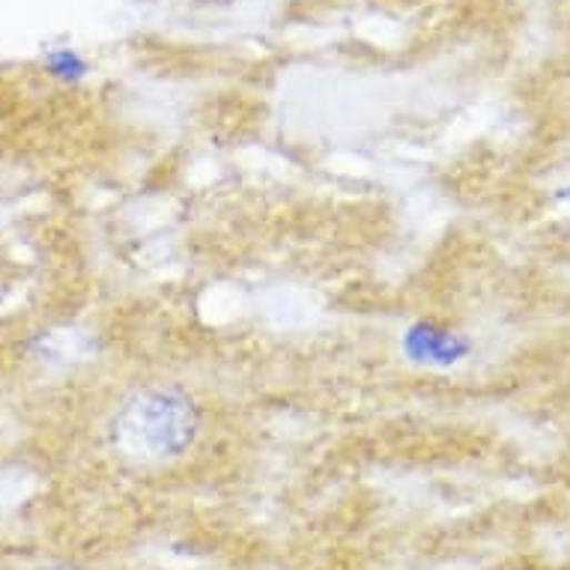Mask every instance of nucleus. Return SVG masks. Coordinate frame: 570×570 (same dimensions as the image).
<instances>
[{
    "label": "nucleus",
    "mask_w": 570,
    "mask_h": 570,
    "mask_svg": "<svg viewBox=\"0 0 570 570\" xmlns=\"http://www.w3.org/2000/svg\"><path fill=\"white\" fill-rule=\"evenodd\" d=\"M203 430V409L180 382H150L126 394L111 419V439L123 454L164 463L189 454Z\"/></svg>",
    "instance_id": "nucleus-1"
},
{
    "label": "nucleus",
    "mask_w": 570,
    "mask_h": 570,
    "mask_svg": "<svg viewBox=\"0 0 570 570\" xmlns=\"http://www.w3.org/2000/svg\"><path fill=\"white\" fill-rule=\"evenodd\" d=\"M400 352L421 368H454L472 352V341L433 320H419L400 338Z\"/></svg>",
    "instance_id": "nucleus-2"
},
{
    "label": "nucleus",
    "mask_w": 570,
    "mask_h": 570,
    "mask_svg": "<svg viewBox=\"0 0 570 570\" xmlns=\"http://www.w3.org/2000/svg\"><path fill=\"white\" fill-rule=\"evenodd\" d=\"M42 63H46L48 76L58 78L63 84H78L90 72V63L78 54L76 48H54V51H48Z\"/></svg>",
    "instance_id": "nucleus-3"
},
{
    "label": "nucleus",
    "mask_w": 570,
    "mask_h": 570,
    "mask_svg": "<svg viewBox=\"0 0 570 570\" xmlns=\"http://www.w3.org/2000/svg\"><path fill=\"white\" fill-rule=\"evenodd\" d=\"M194 3H230V0H194Z\"/></svg>",
    "instance_id": "nucleus-4"
}]
</instances>
